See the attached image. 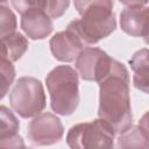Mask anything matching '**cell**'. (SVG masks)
Instances as JSON below:
<instances>
[{"instance_id":"1","label":"cell","mask_w":149,"mask_h":149,"mask_svg":"<svg viewBox=\"0 0 149 149\" xmlns=\"http://www.w3.org/2000/svg\"><path fill=\"white\" fill-rule=\"evenodd\" d=\"M98 116L114 134H122L133 125L129 97V73L125 64L113 59L109 72L99 83Z\"/></svg>"},{"instance_id":"2","label":"cell","mask_w":149,"mask_h":149,"mask_svg":"<svg viewBox=\"0 0 149 149\" xmlns=\"http://www.w3.org/2000/svg\"><path fill=\"white\" fill-rule=\"evenodd\" d=\"M73 5L80 19L71 21V24L85 44H95L115 30L116 19L113 1H74Z\"/></svg>"},{"instance_id":"3","label":"cell","mask_w":149,"mask_h":149,"mask_svg":"<svg viewBox=\"0 0 149 149\" xmlns=\"http://www.w3.org/2000/svg\"><path fill=\"white\" fill-rule=\"evenodd\" d=\"M51 109L59 115H71L79 105V79L70 65H58L45 77Z\"/></svg>"},{"instance_id":"4","label":"cell","mask_w":149,"mask_h":149,"mask_svg":"<svg viewBox=\"0 0 149 149\" xmlns=\"http://www.w3.org/2000/svg\"><path fill=\"white\" fill-rule=\"evenodd\" d=\"M9 102L13 111L21 118H35L47 106L43 84L29 76L19 78L9 93Z\"/></svg>"},{"instance_id":"5","label":"cell","mask_w":149,"mask_h":149,"mask_svg":"<svg viewBox=\"0 0 149 149\" xmlns=\"http://www.w3.org/2000/svg\"><path fill=\"white\" fill-rule=\"evenodd\" d=\"M114 132L102 120L72 126L66 134L70 149H114Z\"/></svg>"},{"instance_id":"6","label":"cell","mask_w":149,"mask_h":149,"mask_svg":"<svg viewBox=\"0 0 149 149\" xmlns=\"http://www.w3.org/2000/svg\"><path fill=\"white\" fill-rule=\"evenodd\" d=\"M10 5L21 15V28L31 40H43L52 33V20L35 1H10Z\"/></svg>"},{"instance_id":"7","label":"cell","mask_w":149,"mask_h":149,"mask_svg":"<svg viewBox=\"0 0 149 149\" xmlns=\"http://www.w3.org/2000/svg\"><path fill=\"white\" fill-rule=\"evenodd\" d=\"M113 58L102 49L97 47L84 48L76 58L77 73L86 81L99 83L111 70Z\"/></svg>"},{"instance_id":"8","label":"cell","mask_w":149,"mask_h":149,"mask_svg":"<svg viewBox=\"0 0 149 149\" xmlns=\"http://www.w3.org/2000/svg\"><path fill=\"white\" fill-rule=\"evenodd\" d=\"M27 134L35 146H51L62 140L64 127L58 116L45 112L36 115L29 122Z\"/></svg>"},{"instance_id":"9","label":"cell","mask_w":149,"mask_h":149,"mask_svg":"<svg viewBox=\"0 0 149 149\" xmlns=\"http://www.w3.org/2000/svg\"><path fill=\"white\" fill-rule=\"evenodd\" d=\"M125 6L120 13V28L133 37H148V7L147 2L121 1Z\"/></svg>"},{"instance_id":"10","label":"cell","mask_w":149,"mask_h":149,"mask_svg":"<svg viewBox=\"0 0 149 149\" xmlns=\"http://www.w3.org/2000/svg\"><path fill=\"white\" fill-rule=\"evenodd\" d=\"M49 45L52 56L57 61L70 63L76 61L80 51L84 49L85 43L70 22L65 30L56 33L50 38Z\"/></svg>"},{"instance_id":"11","label":"cell","mask_w":149,"mask_h":149,"mask_svg":"<svg viewBox=\"0 0 149 149\" xmlns=\"http://www.w3.org/2000/svg\"><path fill=\"white\" fill-rule=\"evenodd\" d=\"M116 149H149L147 113L140 120L139 125L120 134L116 141Z\"/></svg>"},{"instance_id":"12","label":"cell","mask_w":149,"mask_h":149,"mask_svg":"<svg viewBox=\"0 0 149 149\" xmlns=\"http://www.w3.org/2000/svg\"><path fill=\"white\" fill-rule=\"evenodd\" d=\"M130 69L134 72L133 84L134 86L142 91L143 93H148L149 79H148V66H149V51L147 48L137 50L132 58L129 59Z\"/></svg>"},{"instance_id":"13","label":"cell","mask_w":149,"mask_h":149,"mask_svg":"<svg viewBox=\"0 0 149 149\" xmlns=\"http://www.w3.org/2000/svg\"><path fill=\"white\" fill-rule=\"evenodd\" d=\"M2 41L8 52V59L12 63L19 61L28 50V40L19 31H15L14 34L2 38Z\"/></svg>"},{"instance_id":"14","label":"cell","mask_w":149,"mask_h":149,"mask_svg":"<svg viewBox=\"0 0 149 149\" xmlns=\"http://www.w3.org/2000/svg\"><path fill=\"white\" fill-rule=\"evenodd\" d=\"M20 121L15 114L6 106L0 105V140L17 134Z\"/></svg>"},{"instance_id":"15","label":"cell","mask_w":149,"mask_h":149,"mask_svg":"<svg viewBox=\"0 0 149 149\" xmlns=\"http://www.w3.org/2000/svg\"><path fill=\"white\" fill-rule=\"evenodd\" d=\"M16 16L7 1H0V40L16 31Z\"/></svg>"},{"instance_id":"16","label":"cell","mask_w":149,"mask_h":149,"mask_svg":"<svg viewBox=\"0 0 149 149\" xmlns=\"http://www.w3.org/2000/svg\"><path fill=\"white\" fill-rule=\"evenodd\" d=\"M15 78V68L12 62L0 59V100L8 93Z\"/></svg>"},{"instance_id":"17","label":"cell","mask_w":149,"mask_h":149,"mask_svg":"<svg viewBox=\"0 0 149 149\" xmlns=\"http://www.w3.org/2000/svg\"><path fill=\"white\" fill-rule=\"evenodd\" d=\"M38 5L50 19H58L65 13L70 2L68 0L66 1H51V0L41 1L38 0Z\"/></svg>"},{"instance_id":"18","label":"cell","mask_w":149,"mask_h":149,"mask_svg":"<svg viewBox=\"0 0 149 149\" xmlns=\"http://www.w3.org/2000/svg\"><path fill=\"white\" fill-rule=\"evenodd\" d=\"M24 141L21 135L15 134L13 136L0 140V149H26Z\"/></svg>"},{"instance_id":"19","label":"cell","mask_w":149,"mask_h":149,"mask_svg":"<svg viewBox=\"0 0 149 149\" xmlns=\"http://www.w3.org/2000/svg\"><path fill=\"white\" fill-rule=\"evenodd\" d=\"M26 149H29V148H26Z\"/></svg>"}]
</instances>
